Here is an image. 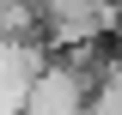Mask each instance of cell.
Returning <instances> with one entry per match:
<instances>
[{
	"mask_svg": "<svg viewBox=\"0 0 122 115\" xmlns=\"http://www.w3.org/2000/svg\"><path fill=\"white\" fill-rule=\"evenodd\" d=\"M25 43H43L37 0H0V49H25Z\"/></svg>",
	"mask_w": 122,
	"mask_h": 115,
	"instance_id": "obj_2",
	"label": "cell"
},
{
	"mask_svg": "<svg viewBox=\"0 0 122 115\" xmlns=\"http://www.w3.org/2000/svg\"><path fill=\"white\" fill-rule=\"evenodd\" d=\"M86 79H79L73 67L61 55H49L43 67H37V79L25 85V97H18V115H86Z\"/></svg>",
	"mask_w": 122,
	"mask_h": 115,
	"instance_id": "obj_1",
	"label": "cell"
}]
</instances>
